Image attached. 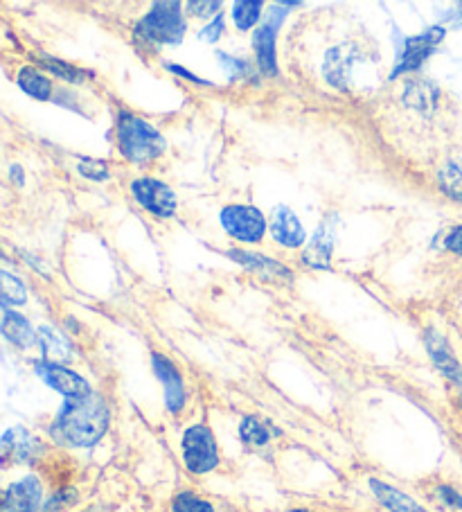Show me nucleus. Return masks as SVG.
Segmentation results:
<instances>
[{
    "instance_id": "1",
    "label": "nucleus",
    "mask_w": 462,
    "mask_h": 512,
    "mask_svg": "<svg viewBox=\"0 0 462 512\" xmlns=\"http://www.w3.org/2000/svg\"><path fill=\"white\" fill-rule=\"evenodd\" d=\"M111 413L100 395L88 393L68 400L52 422V436L70 447H91L109 429Z\"/></svg>"
},
{
    "instance_id": "2",
    "label": "nucleus",
    "mask_w": 462,
    "mask_h": 512,
    "mask_svg": "<svg viewBox=\"0 0 462 512\" xmlns=\"http://www.w3.org/2000/svg\"><path fill=\"white\" fill-rule=\"evenodd\" d=\"M118 147L131 163L147 165L165 152V138L142 118L124 113L118 122Z\"/></svg>"
},
{
    "instance_id": "3",
    "label": "nucleus",
    "mask_w": 462,
    "mask_h": 512,
    "mask_svg": "<svg viewBox=\"0 0 462 512\" xmlns=\"http://www.w3.org/2000/svg\"><path fill=\"white\" fill-rule=\"evenodd\" d=\"M138 34L145 41L170 43L176 46L185 37V21L179 3H156L151 12L138 23Z\"/></svg>"
},
{
    "instance_id": "4",
    "label": "nucleus",
    "mask_w": 462,
    "mask_h": 512,
    "mask_svg": "<svg viewBox=\"0 0 462 512\" xmlns=\"http://www.w3.org/2000/svg\"><path fill=\"white\" fill-rule=\"evenodd\" d=\"M183 463L192 474H206L219 465V447L206 425H194L183 434Z\"/></svg>"
},
{
    "instance_id": "5",
    "label": "nucleus",
    "mask_w": 462,
    "mask_h": 512,
    "mask_svg": "<svg viewBox=\"0 0 462 512\" xmlns=\"http://www.w3.org/2000/svg\"><path fill=\"white\" fill-rule=\"evenodd\" d=\"M219 219L226 233L239 242H260L266 231V219L255 206H226Z\"/></svg>"
},
{
    "instance_id": "6",
    "label": "nucleus",
    "mask_w": 462,
    "mask_h": 512,
    "mask_svg": "<svg viewBox=\"0 0 462 512\" xmlns=\"http://www.w3.org/2000/svg\"><path fill=\"white\" fill-rule=\"evenodd\" d=\"M131 192L140 206L156 217H172L176 213V206H179V201H176V194L170 185H165L163 181L149 179V176L133 181Z\"/></svg>"
},
{
    "instance_id": "7",
    "label": "nucleus",
    "mask_w": 462,
    "mask_h": 512,
    "mask_svg": "<svg viewBox=\"0 0 462 512\" xmlns=\"http://www.w3.org/2000/svg\"><path fill=\"white\" fill-rule=\"evenodd\" d=\"M444 39V30L442 28H429L417 37H411L404 41L402 46V55H399V61L395 64V70L390 73V77L411 73V70L420 68L426 59L433 55V50L438 48V43Z\"/></svg>"
},
{
    "instance_id": "8",
    "label": "nucleus",
    "mask_w": 462,
    "mask_h": 512,
    "mask_svg": "<svg viewBox=\"0 0 462 512\" xmlns=\"http://www.w3.org/2000/svg\"><path fill=\"white\" fill-rule=\"evenodd\" d=\"M287 12L282 7H271V12L266 14L264 23L253 34V48L257 55V64L264 70V73L275 75V37H278V28L284 21Z\"/></svg>"
},
{
    "instance_id": "9",
    "label": "nucleus",
    "mask_w": 462,
    "mask_h": 512,
    "mask_svg": "<svg viewBox=\"0 0 462 512\" xmlns=\"http://www.w3.org/2000/svg\"><path fill=\"white\" fill-rule=\"evenodd\" d=\"M39 377L46 382L50 388H55L61 395H66L68 400H77V397H84L91 391L86 379L82 375L73 373V370L61 366V364H50V361H39L37 364Z\"/></svg>"
},
{
    "instance_id": "10",
    "label": "nucleus",
    "mask_w": 462,
    "mask_h": 512,
    "mask_svg": "<svg viewBox=\"0 0 462 512\" xmlns=\"http://www.w3.org/2000/svg\"><path fill=\"white\" fill-rule=\"evenodd\" d=\"M41 483L37 476L12 483L3 497V512H37L41 506Z\"/></svg>"
},
{
    "instance_id": "11",
    "label": "nucleus",
    "mask_w": 462,
    "mask_h": 512,
    "mask_svg": "<svg viewBox=\"0 0 462 512\" xmlns=\"http://www.w3.org/2000/svg\"><path fill=\"white\" fill-rule=\"evenodd\" d=\"M151 364H154L156 375L163 382L167 409H170L172 413H179L183 409V404H185V384H183L181 373L176 370L172 361L163 357V355L151 357Z\"/></svg>"
},
{
    "instance_id": "12",
    "label": "nucleus",
    "mask_w": 462,
    "mask_h": 512,
    "mask_svg": "<svg viewBox=\"0 0 462 512\" xmlns=\"http://www.w3.org/2000/svg\"><path fill=\"white\" fill-rule=\"evenodd\" d=\"M424 343H426V350H429V355L433 359V364L438 366L440 373L444 377H449L451 382L462 384V364L456 359V355H453L449 341L444 339L440 332L426 330L424 332Z\"/></svg>"
},
{
    "instance_id": "13",
    "label": "nucleus",
    "mask_w": 462,
    "mask_h": 512,
    "mask_svg": "<svg viewBox=\"0 0 462 512\" xmlns=\"http://www.w3.org/2000/svg\"><path fill=\"white\" fill-rule=\"evenodd\" d=\"M336 244V226H334V217L323 222V226L318 228V233L314 235V240L305 246V253H302V262L309 264L314 269H325L330 267V258Z\"/></svg>"
},
{
    "instance_id": "14",
    "label": "nucleus",
    "mask_w": 462,
    "mask_h": 512,
    "mask_svg": "<svg viewBox=\"0 0 462 512\" xmlns=\"http://www.w3.org/2000/svg\"><path fill=\"white\" fill-rule=\"evenodd\" d=\"M271 235L275 237V242L289 246V249H296V246L305 242V231H302L300 219L287 206H278L273 210Z\"/></svg>"
},
{
    "instance_id": "15",
    "label": "nucleus",
    "mask_w": 462,
    "mask_h": 512,
    "mask_svg": "<svg viewBox=\"0 0 462 512\" xmlns=\"http://www.w3.org/2000/svg\"><path fill=\"white\" fill-rule=\"evenodd\" d=\"M39 449H41L39 440L23 427H14L3 436L5 461H16V463L32 461V458L39 454Z\"/></svg>"
},
{
    "instance_id": "16",
    "label": "nucleus",
    "mask_w": 462,
    "mask_h": 512,
    "mask_svg": "<svg viewBox=\"0 0 462 512\" xmlns=\"http://www.w3.org/2000/svg\"><path fill=\"white\" fill-rule=\"evenodd\" d=\"M357 57H359V52L352 46H341V48L330 50L325 57V77L339 88L348 86L350 70H352V64Z\"/></svg>"
},
{
    "instance_id": "17",
    "label": "nucleus",
    "mask_w": 462,
    "mask_h": 512,
    "mask_svg": "<svg viewBox=\"0 0 462 512\" xmlns=\"http://www.w3.org/2000/svg\"><path fill=\"white\" fill-rule=\"evenodd\" d=\"M370 488L375 492V497L379 499V503L384 508H388L390 512H429L424 506H420L413 497H408L406 492L393 488V485H388L384 481H377L372 479L370 481Z\"/></svg>"
},
{
    "instance_id": "18",
    "label": "nucleus",
    "mask_w": 462,
    "mask_h": 512,
    "mask_svg": "<svg viewBox=\"0 0 462 512\" xmlns=\"http://www.w3.org/2000/svg\"><path fill=\"white\" fill-rule=\"evenodd\" d=\"M37 334H39V346L43 350V357H46V361H50V364H64V361L73 357V346H70L68 337H64L59 330L43 325V328L37 330Z\"/></svg>"
},
{
    "instance_id": "19",
    "label": "nucleus",
    "mask_w": 462,
    "mask_h": 512,
    "mask_svg": "<svg viewBox=\"0 0 462 512\" xmlns=\"http://www.w3.org/2000/svg\"><path fill=\"white\" fill-rule=\"evenodd\" d=\"M3 334L7 341L19 348H30L34 343H39V334L34 332L30 321L10 310H3Z\"/></svg>"
},
{
    "instance_id": "20",
    "label": "nucleus",
    "mask_w": 462,
    "mask_h": 512,
    "mask_svg": "<svg viewBox=\"0 0 462 512\" xmlns=\"http://www.w3.org/2000/svg\"><path fill=\"white\" fill-rule=\"evenodd\" d=\"M228 255L242 264V267L257 271V273H264V276L271 278V280L273 278H291L289 269H284L278 260L266 258V255L251 253V251H230Z\"/></svg>"
},
{
    "instance_id": "21",
    "label": "nucleus",
    "mask_w": 462,
    "mask_h": 512,
    "mask_svg": "<svg viewBox=\"0 0 462 512\" xmlns=\"http://www.w3.org/2000/svg\"><path fill=\"white\" fill-rule=\"evenodd\" d=\"M19 86L25 93L37 97V100H41V102L50 100V95H52L50 79L43 75L41 70L32 68V66H25L19 70Z\"/></svg>"
},
{
    "instance_id": "22",
    "label": "nucleus",
    "mask_w": 462,
    "mask_h": 512,
    "mask_svg": "<svg viewBox=\"0 0 462 512\" xmlns=\"http://www.w3.org/2000/svg\"><path fill=\"white\" fill-rule=\"evenodd\" d=\"M438 185L449 199L462 203V161H449L442 165L438 172Z\"/></svg>"
},
{
    "instance_id": "23",
    "label": "nucleus",
    "mask_w": 462,
    "mask_h": 512,
    "mask_svg": "<svg viewBox=\"0 0 462 512\" xmlns=\"http://www.w3.org/2000/svg\"><path fill=\"white\" fill-rule=\"evenodd\" d=\"M0 298H3V310H7L10 305H23L25 298H28V291H25L19 278L3 271L0 273Z\"/></svg>"
},
{
    "instance_id": "24",
    "label": "nucleus",
    "mask_w": 462,
    "mask_h": 512,
    "mask_svg": "<svg viewBox=\"0 0 462 512\" xmlns=\"http://www.w3.org/2000/svg\"><path fill=\"white\" fill-rule=\"evenodd\" d=\"M262 3L260 0H239V3L233 5V21L237 25V30H251L253 25L260 21L262 16Z\"/></svg>"
},
{
    "instance_id": "25",
    "label": "nucleus",
    "mask_w": 462,
    "mask_h": 512,
    "mask_svg": "<svg viewBox=\"0 0 462 512\" xmlns=\"http://www.w3.org/2000/svg\"><path fill=\"white\" fill-rule=\"evenodd\" d=\"M239 436L246 445H253V447H262L271 440V431L266 425H262L257 418H244L242 420V427H239Z\"/></svg>"
},
{
    "instance_id": "26",
    "label": "nucleus",
    "mask_w": 462,
    "mask_h": 512,
    "mask_svg": "<svg viewBox=\"0 0 462 512\" xmlns=\"http://www.w3.org/2000/svg\"><path fill=\"white\" fill-rule=\"evenodd\" d=\"M435 95H438V88H435L431 82H415L408 86L404 100L417 109H426L433 104Z\"/></svg>"
},
{
    "instance_id": "27",
    "label": "nucleus",
    "mask_w": 462,
    "mask_h": 512,
    "mask_svg": "<svg viewBox=\"0 0 462 512\" xmlns=\"http://www.w3.org/2000/svg\"><path fill=\"white\" fill-rule=\"evenodd\" d=\"M172 510L174 512H215V508H212L210 501H206L194 492L176 494L174 501H172Z\"/></svg>"
},
{
    "instance_id": "28",
    "label": "nucleus",
    "mask_w": 462,
    "mask_h": 512,
    "mask_svg": "<svg viewBox=\"0 0 462 512\" xmlns=\"http://www.w3.org/2000/svg\"><path fill=\"white\" fill-rule=\"evenodd\" d=\"M79 174L86 176L91 181H106L109 179V165L104 161H95V158H82L79 161Z\"/></svg>"
},
{
    "instance_id": "29",
    "label": "nucleus",
    "mask_w": 462,
    "mask_h": 512,
    "mask_svg": "<svg viewBox=\"0 0 462 512\" xmlns=\"http://www.w3.org/2000/svg\"><path fill=\"white\" fill-rule=\"evenodd\" d=\"M43 61H46L48 70H52V73L68 79V82H79V79L84 77L82 70H77L75 66L66 64V61H59V59H52V57H43Z\"/></svg>"
},
{
    "instance_id": "30",
    "label": "nucleus",
    "mask_w": 462,
    "mask_h": 512,
    "mask_svg": "<svg viewBox=\"0 0 462 512\" xmlns=\"http://www.w3.org/2000/svg\"><path fill=\"white\" fill-rule=\"evenodd\" d=\"M221 3H217V0H201V3H188V10L194 14V16H210V14H217L219 12ZM219 16V14H217Z\"/></svg>"
},
{
    "instance_id": "31",
    "label": "nucleus",
    "mask_w": 462,
    "mask_h": 512,
    "mask_svg": "<svg viewBox=\"0 0 462 512\" xmlns=\"http://www.w3.org/2000/svg\"><path fill=\"white\" fill-rule=\"evenodd\" d=\"M221 34H224V19H221V16H217V19L212 21L206 30H201L199 37L203 41H208V43H217V39L221 37Z\"/></svg>"
},
{
    "instance_id": "32",
    "label": "nucleus",
    "mask_w": 462,
    "mask_h": 512,
    "mask_svg": "<svg viewBox=\"0 0 462 512\" xmlns=\"http://www.w3.org/2000/svg\"><path fill=\"white\" fill-rule=\"evenodd\" d=\"M444 246H447L449 251L462 255V226L451 228V231L447 233V237H444Z\"/></svg>"
},
{
    "instance_id": "33",
    "label": "nucleus",
    "mask_w": 462,
    "mask_h": 512,
    "mask_svg": "<svg viewBox=\"0 0 462 512\" xmlns=\"http://www.w3.org/2000/svg\"><path fill=\"white\" fill-rule=\"evenodd\" d=\"M217 57L221 59V61H224V64H226V68L230 70V73H233L235 77L237 75H242L244 73V70H246V64H244V61H239V59H233V57H228V55H224V52H217Z\"/></svg>"
},
{
    "instance_id": "34",
    "label": "nucleus",
    "mask_w": 462,
    "mask_h": 512,
    "mask_svg": "<svg viewBox=\"0 0 462 512\" xmlns=\"http://www.w3.org/2000/svg\"><path fill=\"white\" fill-rule=\"evenodd\" d=\"M438 492H440V497L449 503V506H453V508H460V510H462V497H460V494H458L456 490H451V488H440Z\"/></svg>"
},
{
    "instance_id": "35",
    "label": "nucleus",
    "mask_w": 462,
    "mask_h": 512,
    "mask_svg": "<svg viewBox=\"0 0 462 512\" xmlns=\"http://www.w3.org/2000/svg\"><path fill=\"white\" fill-rule=\"evenodd\" d=\"M165 68L167 70H172V73H176V75H181V77H185V79H190V82H197V84H208L206 79H199L197 75H192V73H188V70L185 68H181V66H176V64H165Z\"/></svg>"
},
{
    "instance_id": "36",
    "label": "nucleus",
    "mask_w": 462,
    "mask_h": 512,
    "mask_svg": "<svg viewBox=\"0 0 462 512\" xmlns=\"http://www.w3.org/2000/svg\"><path fill=\"white\" fill-rule=\"evenodd\" d=\"M287 512H314V510H307V508H291Z\"/></svg>"
},
{
    "instance_id": "37",
    "label": "nucleus",
    "mask_w": 462,
    "mask_h": 512,
    "mask_svg": "<svg viewBox=\"0 0 462 512\" xmlns=\"http://www.w3.org/2000/svg\"><path fill=\"white\" fill-rule=\"evenodd\" d=\"M460 404H462V400H460Z\"/></svg>"
}]
</instances>
